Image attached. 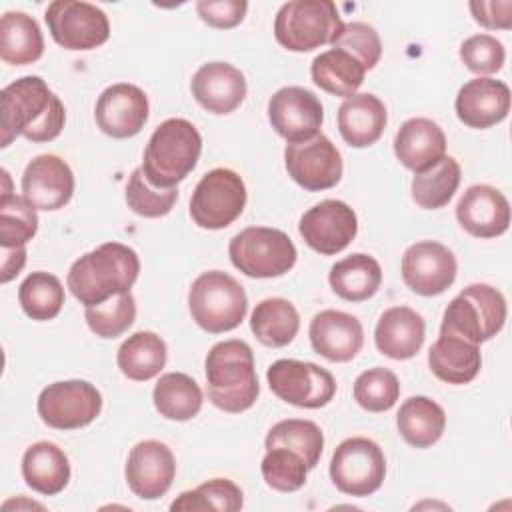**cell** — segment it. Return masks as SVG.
Here are the masks:
<instances>
[{
    "mask_svg": "<svg viewBox=\"0 0 512 512\" xmlns=\"http://www.w3.org/2000/svg\"><path fill=\"white\" fill-rule=\"evenodd\" d=\"M336 296L346 302H364L372 298L382 284V268L376 258L356 252L338 260L328 274Z\"/></svg>",
    "mask_w": 512,
    "mask_h": 512,
    "instance_id": "f546056e",
    "label": "cell"
},
{
    "mask_svg": "<svg viewBox=\"0 0 512 512\" xmlns=\"http://www.w3.org/2000/svg\"><path fill=\"white\" fill-rule=\"evenodd\" d=\"M264 446H266V450L268 448H288V450L296 452L312 470L322 456L324 434H322L320 426L312 420L288 418V420H280L278 424H274L268 430Z\"/></svg>",
    "mask_w": 512,
    "mask_h": 512,
    "instance_id": "74e56055",
    "label": "cell"
},
{
    "mask_svg": "<svg viewBox=\"0 0 512 512\" xmlns=\"http://www.w3.org/2000/svg\"><path fill=\"white\" fill-rule=\"evenodd\" d=\"M456 116L462 124L486 130L500 124L510 112V88L502 80L478 76L468 80L456 94Z\"/></svg>",
    "mask_w": 512,
    "mask_h": 512,
    "instance_id": "44dd1931",
    "label": "cell"
},
{
    "mask_svg": "<svg viewBox=\"0 0 512 512\" xmlns=\"http://www.w3.org/2000/svg\"><path fill=\"white\" fill-rule=\"evenodd\" d=\"M44 54L38 22L26 12H4L0 18V58L12 66H26Z\"/></svg>",
    "mask_w": 512,
    "mask_h": 512,
    "instance_id": "1f68e13d",
    "label": "cell"
},
{
    "mask_svg": "<svg viewBox=\"0 0 512 512\" xmlns=\"http://www.w3.org/2000/svg\"><path fill=\"white\" fill-rule=\"evenodd\" d=\"M388 116L384 102L370 94H354L338 108V130L346 144L352 148H366L380 140Z\"/></svg>",
    "mask_w": 512,
    "mask_h": 512,
    "instance_id": "4316f807",
    "label": "cell"
},
{
    "mask_svg": "<svg viewBox=\"0 0 512 512\" xmlns=\"http://www.w3.org/2000/svg\"><path fill=\"white\" fill-rule=\"evenodd\" d=\"M202 152V136L186 118L164 120L148 138L142 174L154 188H176L194 168Z\"/></svg>",
    "mask_w": 512,
    "mask_h": 512,
    "instance_id": "277c9868",
    "label": "cell"
},
{
    "mask_svg": "<svg viewBox=\"0 0 512 512\" xmlns=\"http://www.w3.org/2000/svg\"><path fill=\"white\" fill-rule=\"evenodd\" d=\"M270 390L298 408H322L336 394L334 376L314 362L280 358L266 370Z\"/></svg>",
    "mask_w": 512,
    "mask_h": 512,
    "instance_id": "7c38bea8",
    "label": "cell"
},
{
    "mask_svg": "<svg viewBox=\"0 0 512 512\" xmlns=\"http://www.w3.org/2000/svg\"><path fill=\"white\" fill-rule=\"evenodd\" d=\"M364 66L348 52L340 48H330L320 52L310 66V76L314 84L340 98H350L364 82Z\"/></svg>",
    "mask_w": 512,
    "mask_h": 512,
    "instance_id": "d6a6232c",
    "label": "cell"
},
{
    "mask_svg": "<svg viewBox=\"0 0 512 512\" xmlns=\"http://www.w3.org/2000/svg\"><path fill=\"white\" fill-rule=\"evenodd\" d=\"M424 318L408 306H392L378 318L374 330L376 348L392 360L414 358L424 344Z\"/></svg>",
    "mask_w": 512,
    "mask_h": 512,
    "instance_id": "484cf974",
    "label": "cell"
},
{
    "mask_svg": "<svg viewBox=\"0 0 512 512\" xmlns=\"http://www.w3.org/2000/svg\"><path fill=\"white\" fill-rule=\"evenodd\" d=\"M74 194V174L56 154H40L22 174V196L36 210H60Z\"/></svg>",
    "mask_w": 512,
    "mask_h": 512,
    "instance_id": "ffe728a7",
    "label": "cell"
},
{
    "mask_svg": "<svg viewBox=\"0 0 512 512\" xmlns=\"http://www.w3.org/2000/svg\"><path fill=\"white\" fill-rule=\"evenodd\" d=\"M206 390L210 402L230 414L254 406L260 384L254 368L252 348L244 340H222L214 344L204 362Z\"/></svg>",
    "mask_w": 512,
    "mask_h": 512,
    "instance_id": "3957f363",
    "label": "cell"
},
{
    "mask_svg": "<svg viewBox=\"0 0 512 512\" xmlns=\"http://www.w3.org/2000/svg\"><path fill=\"white\" fill-rule=\"evenodd\" d=\"M84 318L88 328L100 338L122 336L136 318V300L132 292H122L96 306H86Z\"/></svg>",
    "mask_w": 512,
    "mask_h": 512,
    "instance_id": "b9f144b4",
    "label": "cell"
},
{
    "mask_svg": "<svg viewBox=\"0 0 512 512\" xmlns=\"http://www.w3.org/2000/svg\"><path fill=\"white\" fill-rule=\"evenodd\" d=\"M38 416L54 430H78L92 424L102 410L100 390L86 380L48 384L38 396Z\"/></svg>",
    "mask_w": 512,
    "mask_h": 512,
    "instance_id": "4fadbf2b",
    "label": "cell"
},
{
    "mask_svg": "<svg viewBox=\"0 0 512 512\" xmlns=\"http://www.w3.org/2000/svg\"><path fill=\"white\" fill-rule=\"evenodd\" d=\"M0 102L2 148L10 146L18 136L30 142H50L64 128V104L40 76H22L4 86Z\"/></svg>",
    "mask_w": 512,
    "mask_h": 512,
    "instance_id": "6da1fadb",
    "label": "cell"
},
{
    "mask_svg": "<svg viewBox=\"0 0 512 512\" xmlns=\"http://www.w3.org/2000/svg\"><path fill=\"white\" fill-rule=\"evenodd\" d=\"M246 186L230 168H214L196 184L190 198V216L204 230L230 226L246 206Z\"/></svg>",
    "mask_w": 512,
    "mask_h": 512,
    "instance_id": "9c48e42d",
    "label": "cell"
},
{
    "mask_svg": "<svg viewBox=\"0 0 512 512\" xmlns=\"http://www.w3.org/2000/svg\"><path fill=\"white\" fill-rule=\"evenodd\" d=\"M460 164L452 156H444L438 164L412 178V198L424 210H438L446 206L460 184Z\"/></svg>",
    "mask_w": 512,
    "mask_h": 512,
    "instance_id": "8d00e7d4",
    "label": "cell"
},
{
    "mask_svg": "<svg viewBox=\"0 0 512 512\" xmlns=\"http://www.w3.org/2000/svg\"><path fill=\"white\" fill-rule=\"evenodd\" d=\"M124 474L134 496L156 500L170 490L176 476V460L164 442L142 440L130 450Z\"/></svg>",
    "mask_w": 512,
    "mask_h": 512,
    "instance_id": "ac0fdd59",
    "label": "cell"
},
{
    "mask_svg": "<svg viewBox=\"0 0 512 512\" xmlns=\"http://www.w3.org/2000/svg\"><path fill=\"white\" fill-rule=\"evenodd\" d=\"M18 302L32 320H52L64 306V286L50 272H32L18 288Z\"/></svg>",
    "mask_w": 512,
    "mask_h": 512,
    "instance_id": "f35d334b",
    "label": "cell"
},
{
    "mask_svg": "<svg viewBox=\"0 0 512 512\" xmlns=\"http://www.w3.org/2000/svg\"><path fill=\"white\" fill-rule=\"evenodd\" d=\"M138 272L140 260L130 246L104 242L70 266L66 284L80 304L96 306L116 294L130 292Z\"/></svg>",
    "mask_w": 512,
    "mask_h": 512,
    "instance_id": "7a4b0ae2",
    "label": "cell"
},
{
    "mask_svg": "<svg viewBox=\"0 0 512 512\" xmlns=\"http://www.w3.org/2000/svg\"><path fill=\"white\" fill-rule=\"evenodd\" d=\"M460 60L478 76L496 74L506 60L504 44L490 34H474L460 46Z\"/></svg>",
    "mask_w": 512,
    "mask_h": 512,
    "instance_id": "7dc6e473",
    "label": "cell"
},
{
    "mask_svg": "<svg viewBox=\"0 0 512 512\" xmlns=\"http://www.w3.org/2000/svg\"><path fill=\"white\" fill-rule=\"evenodd\" d=\"M400 436L414 448L436 444L446 428L444 408L428 396H412L402 402L396 416Z\"/></svg>",
    "mask_w": 512,
    "mask_h": 512,
    "instance_id": "4dcf8cb0",
    "label": "cell"
},
{
    "mask_svg": "<svg viewBox=\"0 0 512 512\" xmlns=\"http://www.w3.org/2000/svg\"><path fill=\"white\" fill-rule=\"evenodd\" d=\"M384 476L386 458L374 440L354 436L336 446L330 460V478L342 494L370 496L382 486Z\"/></svg>",
    "mask_w": 512,
    "mask_h": 512,
    "instance_id": "30bf717a",
    "label": "cell"
},
{
    "mask_svg": "<svg viewBox=\"0 0 512 512\" xmlns=\"http://www.w3.org/2000/svg\"><path fill=\"white\" fill-rule=\"evenodd\" d=\"M298 232L314 252L334 256L354 240L358 216L342 200H322L302 214Z\"/></svg>",
    "mask_w": 512,
    "mask_h": 512,
    "instance_id": "9a60e30c",
    "label": "cell"
},
{
    "mask_svg": "<svg viewBox=\"0 0 512 512\" xmlns=\"http://www.w3.org/2000/svg\"><path fill=\"white\" fill-rule=\"evenodd\" d=\"M456 218L468 234L476 238H496L510 226V204L494 186L474 184L460 196Z\"/></svg>",
    "mask_w": 512,
    "mask_h": 512,
    "instance_id": "603a6c76",
    "label": "cell"
},
{
    "mask_svg": "<svg viewBox=\"0 0 512 512\" xmlns=\"http://www.w3.org/2000/svg\"><path fill=\"white\" fill-rule=\"evenodd\" d=\"M196 102L212 114H230L246 98L244 74L228 62L202 64L190 82Z\"/></svg>",
    "mask_w": 512,
    "mask_h": 512,
    "instance_id": "cb8c5ba5",
    "label": "cell"
},
{
    "mask_svg": "<svg viewBox=\"0 0 512 512\" xmlns=\"http://www.w3.org/2000/svg\"><path fill=\"white\" fill-rule=\"evenodd\" d=\"M428 366L446 384H468L482 366L480 346L454 334H440L428 350Z\"/></svg>",
    "mask_w": 512,
    "mask_h": 512,
    "instance_id": "83f0119b",
    "label": "cell"
},
{
    "mask_svg": "<svg viewBox=\"0 0 512 512\" xmlns=\"http://www.w3.org/2000/svg\"><path fill=\"white\" fill-rule=\"evenodd\" d=\"M400 270L404 284L412 292L438 296L454 284L458 264L450 248L434 240H422L406 248Z\"/></svg>",
    "mask_w": 512,
    "mask_h": 512,
    "instance_id": "2e32d148",
    "label": "cell"
},
{
    "mask_svg": "<svg viewBox=\"0 0 512 512\" xmlns=\"http://www.w3.org/2000/svg\"><path fill=\"white\" fill-rule=\"evenodd\" d=\"M116 362L126 378L134 382L152 380L166 364V342L150 330L134 332L120 344Z\"/></svg>",
    "mask_w": 512,
    "mask_h": 512,
    "instance_id": "836d02e7",
    "label": "cell"
},
{
    "mask_svg": "<svg viewBox=\"0 0 512 512\" xmlns=\"http://www.w3.org/2000/svg\"><path fill=\"white\" fill-rule=\"evenodd\" d=\"M148 98L144 90L134 84H112L108 86L96 102V124L112 138H132L136 136L148 120Z\"/></svg>",
    "mask_w": 512,
    "mask_h": 512,
    "instance_id": "d6986e66",
    "label": "cell"
},
{
    "mask_svg": "<svg viewBox=\"0 0 512 512\" xmlns=\"http://www.w3.org/2000/svg\"><path fill=\"white\" fill-rule=\"evenodd\" d=\"M36 230V208L24 196L4 192L0 196V246H26L36 236Z\"/></svg>",
    "mask_w": 512,
    "mask_h": 512,
    "instance_id": "ab89813d",
    "label": "cell"
},
{
    "mask_svg": "<svg viewBox=\"0 0 512 512\" xmlns=\"http://www.w3.org/2000/svg\"><path fill=\"white\" fill-rule=\"evenodd\" d=\"M244 504L242 490L228 478H212L194 490L182 492L170 510H224L236 512Z\"/></svg>",
    "mask_w": 512,
    "mask_h": 512,
    "instance_id": "60d3db41",
    "label": "cell"
},
{
    "mask_svg": "<svg viewBox=\"0 0 512 512\" xmlns=\"http://www.w3.org/2000/svg\"><path fill=\"white\" fill-rule=\"evenodd\" d=\"M22 476L26 484L44 496L62 492L70 480V462L62 448L52 442H36L22 456Z\"/></svg>",
    "mask_w": 512,
    "mask_h": 512,
    "instance_id": "f1b7e54d",
    "label": "cell"
},
{
    "mask_svg": "<svg viewBox=\"0 0 512 512\" xmlns=\"http://www.w3.org/2000/svg\"><path fill=\"white\" fill-rule=\"evenodd\" d=\"M228 256L234 268L250 278H276L292 270L298 252L286 232L248 226L230 240Z\"/></svg>",
    "mask_w": 512,
    "mask_h": 512,
    "instance_id": "ba28073f",
    "label": "cell"
},
{
    "mask_svg": "<svg viewBox=\"0 0 512 512\" xmlns=\"http://www.w3.org/2000/svg\"><path fill=\"white\" fill-rule=\"evenodd\" d=\"M26 264V248L16 246V248H2V262H0V282L6 284L14 276L20 274V270Z\"/></svg>",
    "mask_w": 512,
    "mask_h": 512,
    "instance_id": "f907efd6",
    "label": "cell"
},
{
    "mask_svg": "<svg viewBox=\"0 0 512 512\" xmlns=\"http://www.w3.org/2000/svg\"><path fill=\"white\" fill-rule=\"evenodd\" d=\"M332 48H340L352 54L364 66V70H372L382 56L380 36L366 22L342 24L338 36L332 42Z\"/></svg>",
    "mask_w": 512,
    "mask_h": 512,
    "instance_id": "bcb514c9",
    "label": "cell"
},
{
    "mask_svg": "<svg viewBox=\"0 0 512 512\" xmlns=\"http://www.w3.org/2000/svg\"><path fill=\"white\" fill-rule=\"evenodd\" d=\"M284 164L288 176L308 192L328 190L342 178V156L322 132L300 142H288Z\"/></svg>",
    "mask_w": 512,
    "mask_h": 512,
    "instance_id": "5bb4252c",
    "label": "cell"
},
{
    "mask_svg": "<svg viewBox=\"0 0 512 512\" xmlns=\"http://www.w3.org/2000/svg\"><path fill=\"white\" fill-rule=\"evenodd\" d=\"M48 32L66 50H94L110 36V22L96 4L80 0H54L44 12Z\"/></svg>",
    "mask_w": 512,
    "mask_h": 512,
    "instance_id": "8fae6325",
    "label": "cell"
},
{
    "mask_svg": "<svg viewBox=\"0 0 512 512\" xmlns=\"http://www.w3.org/2000/svg\"><path fill=\"white\" fill-rule=\"evenodd\" d=\"M394 154L404 168L424 172L446 156V136L430 118H410L394 136Z\"/></svg>",
    "mask_w": 512,
    "mask_h": 512,
    "instance_id": "d4e9b609",
    "label": "cell"
},
{
    "mask_svg": "<svg viewBox=\"0 0 512 512\" xmlns=\"http://www.w3.org/2000/svg\"><path fill=\"white\" fill-rule=\"evenodd\" d=\"M248 10L244 0H200L196 2V12L212 28H234L238 26Z\"/></svg>",
    "mask_w": 512,
    "mask_h": 512,
    "instance_id": "c3c4849f",
    "label": "cell"
},
{
    "mask_svg": "<svg viewBox=\"0 0 512 512\" xmlns=\"http://www.w3.org/2000/svg\"><path fill=\"white\" fill-rule=\"evenodd\" d=\"M188 308L202 330L222 334L240 326L248 310V298L236 278L222 270H208L192 282Z\"/></svg>",
    "mask_w": 512,
    "mask_h": 512,
    "instance_id": "5b68a950",
    "label": "cell"
},
{
    "mask_svg": "<svg viewBox=\"0 0 512 512\" xmlns=\"http://www.w3.org/2000/svg\"><path fill=\"white\" fill-rule=\"evenodd\" d=\"M300 328V316L286 298H264L250 314V330L256 340L270 348H282L294 340Z\"/></svg>",
    "mask_w": 512,
    "mask_h": 512,
    "instance_id": "e575fe53",
    "label": "cell"
},
{
    "mask_svg": "<svg viewBox=\"0 0 512 512\" xmlns=\"http://www.w3.org/2000/svg\"><path fill=\"white\" fill-rule=\"evenodd\" d=\"M474 20L488 30H508L512 26V2H470Z\"/></svg>",
    "mask_w": 512,
    "mask_h": 512,
    "instance_id": "681fc988",
    "label": "cell"
},
{
    "mask_svg": "<svg viewBox=\"0 0 512 512\" xmlns=\"http://www.w3.org/2000/svg\"><path fill=\"white\" fill-rule=\"evenodd\" d=\"M506 322V300L490 284L466 286L444 310L440 334H454L482 344L494 338Z\"/></svg>",
    "mask_w": 512,
    "mask_h": 512,
    "instance_id": "8992f818",
    "label": "cell"
},
{
    "mask_svg": "<svg viewBox=\"0 0 512 512\" xmlns=\"http://www.w3.org/2000/svg\"><path fill=\"white\" fill-rule=\"evenodd\" d=\"M308 336L314 352L330 362H350L364 346V328L360 320L348 312L332 308L314 314Z\"/></svg>",
    "mask_w": 512,
    "mask_h": 512,
    "instance_id": "7402d4cb",
    "label": "cell"
},
{
    "mask_svg": "<svg viewBox=\"0 0 512 512\" xmlns=\"http://www.w3.org/2000/svg\"><path fill=\"white\" fill-rule=\"evenodd\" d=\"M264 482L278 492H296L306 484L308 464L288 448H268L260 462Z\"/></svg>",
    "mask_w": 512,
    "mask_h": 512,
    "instance_id": "ee69618b",
    "label": "cell"
},
{
    "mask_svg": "<svg viewBox=\"0 0 512 512\" xmlns=\"http://www.w3.org/2000/svg\"><path fill=\"white\" fill-rule=\"evenodd\" d=\"M400 396V382L388 368L376 366L364 370L354 382V400L368 412L390 410Z\"/></svg>",
    "mask_w": 512,
    "mask_h": 512,
    "instance_id": "7bdbcfd3",
    "label": "cell"
},
{
    "mask_svg": "<svg viewBox=\"0 0 512 512\" xmlns=\"http://www.w3.org/2000/svg\"><path fill=\"white\" fill-rule=\"evenodd\" d=\"M152 400L160 416L176 422L194 418L204 402L198 382L184 372L162 374L154 386Z\"/></svg>",
    "mask_w": 512,
    "mask_h": 512,
    "instance_id": "d590c367",
    "label": "cell"
},
{
    "mask_svg": "<svg viewBox=\"0 0 512 512\" xmlns=\"http://www.w3.org/2000/svg\"><path fill=\"white\" fill-rule=\"evenodd\" d=\"M338 8L330 0H292L280 6L274 38L290 52H310L332 44L342 28Z\"/></svg>",
    "mask_w": 512,
    "mask_h": 512,
    "instance_id": "52a82bcc",
    "label": "cell"
},
{
    "mask_svg": "<svg viewBox=\"0 0 512 512\" xmlns=\"http://www.w3.org/2000/svg\"><path fill=\"white\" fill-rule=\"evenodd\" d=\"M178 200V188L160 190L148 184L142 174V168L132 170L126 184V204L128 208L144 218H160L166 216Z\"/></svg>",
    "mask_w": 512,
    "mask_h": 512,
    "instance_id": "f6af8a7d",
    "label": "cell"
},
{
    "mask_svg": "<svg viewBox=\"0 0 512 512\" xmlns=\"http://www.w3.org/2000/svg\"><path fill=\"white\" fill-rule=\"evenodd\" d=\"M268 120L278 136L300 142L320 132L324 108L314 92L302 86H284L268 102Z\"/></svg>",
    "mask_w": 512,
    "mask_h": 512,
    "instance_id": "e0dca14e",
    "label": "cell"
}]
</instances>
